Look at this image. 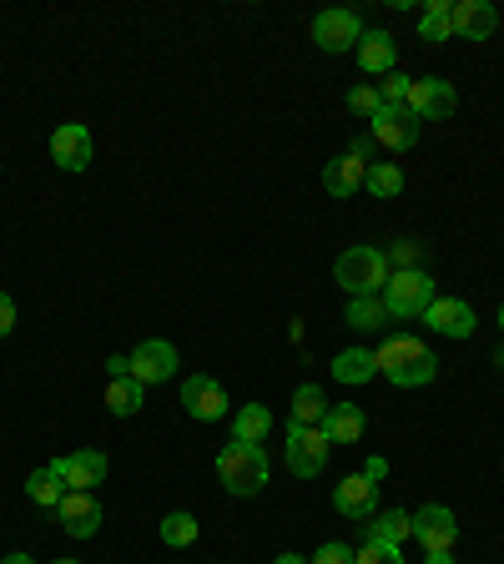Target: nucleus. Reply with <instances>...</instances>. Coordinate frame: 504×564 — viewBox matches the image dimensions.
I'll return each instance as SVG.
<instances>
[{
	"instance_id": "nucleus-1",
	"label": "nucleus",
	"mask_w": 504,
	"mask_h": 564,
	"mask_svg": "<svg viewBox=\"0 0 504 564\" xmlns=\"http://www.w3.org/2000/svg\"><path fill=\"white\" fill-rule=\"evenodd\" d=\"M333 277H338V288H344L348 298H379V292L388 288V257L379 248H348V252H338Z\"/></svg>"
},
{
	"instance_id": "nucleus-2",
	"label": "nucleus",
	"mask_w": 504,
	"mask_h": 564,
	"mask_svg": "<svg viewBox=\"0 0 504 564\" xmlns=\"http://www.w3.org/2000/svg\"><path fill=\"white\" fill-rule=\"evenodd\" d=\"M217 479H223V489L227 494H238V499H248V494H257V489L267 484V454H263V444H232L217 454Z\"/></svg>"
},
{
	"instance_id": "nucleus-3",
	"label": "nucleus",
	"mask_w": 504,
	"mask_h": 564,
	"mask_svg": "<svg viewBox=\"0 0 504 564\" xmlns=\"http://www.w3.org/2000/svg\"><path fill=\"white\" fill-rule=\"evenodd\" d=\"M429 302H434V277L429 273H388V288H384V308L388 317H424L429 313Z\"/></svg>"
},
{
	"instance_id": "nucleus-4",
	"label": "nucleus",
	"mask_w": 504,
	"mask_h": 564,
	"mask_svg": "<svg viewBox=\"0 0 504 564\" xmlns=\"http://www.w3.org/2000/svg\"><path fill=\"white\" fill-rule=\"evenodd\" d=\"M288 469L298 479H319L328 469V439L323 429H308V423H288Z\"/></svg>"
},
{
	"instance_id": "nucleus-5",
	"label": "nucleus",
	"mask_w": 504,
	"mask_h": 564,
	"mask_svg": "<svg viewBox=\"0 0 504 564\" xmlns=\"http://www.w3.org/2000/svg\"><path fill=\"white\" fill-rule=\"evenodd\" d=\"M404 106H409V111H413L419 121H444V117H454L459 96H454L449 81L419 76V81H409V96H404Z\"/></svg>"
},
{
	"instance_id": "nucleus-6",
	"label": "nucleus",
	"mask_w": 504,
	"mask_h": 564,
	"mask_svg": "<svg viewBox=\"0 0 504 564\" xmlns=\"http://www.w3.org/2000/svg\"><path fill=\"white\" fill-rule=\"evenodd\" d=\"M51 161L61 171H86V167H92V132H86L81 121L56 127V132H51Z\"/></svg>"
},
{
	"instance_id": "nucleus-7",
	"label": "nucleus",
	"mask_w": 504,
	"mask_h": 564,
	"mask_svg": "<svg viewBox=\"0 0 504 564\" xmlns=\"http://www.w3.org/2000/svg\"><path fill=\"white\" fill-rule=\"evenodd\" d=\"M333 504H338L344 519H363L369 525L373 514H379V484H373L369 473H348L344 484L333 489Z\"/></svg>"
},
{
	"instance_id": "nucleus-8",
	"label": "nucleus",
	"mask_w": 504,
	"mask_h": 564,
	"mask_svg": "<svg viewBox=\"0 0 504 564\" xmlns=\"http://www.w3.org/2000/svg\"><path fill=\"white\" fill-rule=\"evenodd\" d=\"M359 36H363V21L353 11H323L319 21H313V40H319L323 51H353L359 46Z\"/></svg>"
},
{
	"instance_id": "nucleus-9",
	"label": "nucleus",
	"mask_w": 504,
	"mask_h": 564,
	"mask_svg": "<svg viewBox=\"0 0 504 564\" xmlns=\"http://www.w3.org/2000/svg\"><path fill=\"white\" fill-rule=\"evenodd\" d=\"M373 142H384L388 152H409L419 142V117H413L409 106H384L373 117Z\"/></svg>"
},
{
	"instance_id": "nucleus-10",
	"label": "nucleus",
	"mask_w": 504,
	"mask_h": 564,
	"mask_svg": "<svg viewBox=\"0 0 504 564\" xmlns=\"http://www.w3.org/2000/svg\"><path fill=\"white\" fill-rule=\"evenodd\" d=\"M172 373H177V348L167 338H152L132 353V379L142 383V388L146 383H167Z\"/></svg>"
},
{
	"instance_id": "nucleus-11",
	"label": "nucleus",
	"mask_w": 504,
	"mask_h": 564,
	"mask_svg": "<svg viewBox=\"0 0 504 564\" xmlns=\"http://www.w3.org/2000/svg\"><path fill=\"white\" fill-rule=\"evenodd\" d=\"M51 469L67 479V489H86V494H92V489L107 479V454L81 448V454H61V459H51Z\"/></svg>"
},
{
	"instance_id": "nucleus-12",
	"label": "nucleus",
	"mask_w": 504,
	"mask_h": 564,
	"mask_svg": "<svg viewBox=\"0 0 504 564\" xmlns=\"http://www.w3.org/2000/svg\"><path fill=\"white\" fill-rule=\"evenodd\" d=\"M413 539H419L424 550H454V539H459L454 509H444V504H424V509L413 514Z\"/></svg>"
},
{
	"instance_id": "nucleus-13",
	"label": "nucleus",
	"mask_w": 504,
	"mask_h": 564,
	"mask_svg": "<svg viewBox=\"0 0 504 564\" xmlns=\"http://www.w3.org/2000/svg\"><path fill=\"white\" fill-rule=\"evenodd\" d=\"M449 26L459 40H490L494 26H500V11H494L490 0H459L449 11Z\"/></svg>"
},
{
	"instance_id": "nucleus-14",
	"label": "nucleus",
	"mask_w": 504,
	"mask_h": 564,
	"mask_svg": "<svg viewBox=\"0 0 504 564\" xmlns=\"http://www.w3.org/2000/svg\"><path fill=\"white\" fill-rule=\"evenodd\" d=\"M424 323L434 333H444V338H469V333L479 328L475 308L459 302V298H434V302H429V313H424Z\"/></svg>"
},
{
	"instance_id": "nucleus-15",
	"label": "nucleus",
	"mask_w": 504,
	"mask_h": 564,
	"mask_svg": "<svg viewBox=\"0 0 504 564\" xmlns=\"http://www.w3.org/2000/svg\"><path fill=\"white\" fill-rule=\"evenodd\" d=\"M56 514H61V529H67L71 539H92L96 529H101V504H96L86 489H71Z\"/></svg>"
},
{
	"instance_id": "nucleus-16",
	"label": "nucleus",
	"mask_w": 504,
	"mask_h": 564,
	"mask_svg": "<svg viewBox=\"0 0 504 564\" xmlns=\"http://www.w3.org/2000/svg\"><path fill=\"white\" fill-rule=\"evenodd\" d=\"M182 404H187V413L197 423H217L227 413V394H223V383H213V379H187L182 383Z\"/></svg>"
},
{
	"instance_id": "nucleus-17",
	"label": "nucleus",
	"mask_w": 504,
	"mask_h": 564,
	"mask_svg": "<svg viewBox=\"0 0 504 564\" xmlns=\"http://www.w3.org/2000/svg\"><path fill=\"white\" fill-rule=\"evenodd\" d=\"M419 358H429V348L419 338H409V333H394V338H384L379 348H373V368H379L384 379H394L398 368L419 363Z\"/></svg>"
},
{
	"instance_id": "nucleus-18",
	"label": "nucleus",
	"mask_w": 504,
	"mask_h": 564,
	"mask_svg": "<svg viewBox=\"0 0 504 564\" xmlns=\"http://www.w3.org/2000/svg\"><path fill=\"white\" fill-rule=\"evenodd\" d=\"M353 51H359V67L369 71V76H388V71H394V61H398V46H394V36H388V31H363Z\"/></svg>"
},
{
	"instance_id": "nucleus-19",
	"label": "nucleus",
	"mask_w": 504,
	"mask_h": 564,
	"mask_svg": "<svg viewBox=\"0 0 504 564\" xmlns=\"http://www.w3.org/2000/svg\"><path fill=\"white\" fill-rule=\"evenodd\" d=\"M323 439L328 444H359L363 433V408L359 404H328V413H323Z\"/></svg>"
},
{
	"instance_id": "nucleus-20",
	"label": "nucleus",
	"mask_w": 504,
	"mask_h": 564,
	"mask_svg": "<svg viewBox=\"0 0 504 564\" xmlns=\"http://www.w3.org/2000/svg\"><path fill=\"white\" fill-rule=\"evenodd\" d=\"M363 177H369V161H359L353 152L323 167V187H328L333 197H353V192L363 187Z\"/></svg>"
},
{
	"instance_id": "nucleus-21",
	"label": "nucleus",
	"mask_w": 504,
	"mask_h": 564,
	"mask_svg": "<svg viewBox=\"0 0 504 564\" xmlns=\"http://www.w3.org/2000/svg\"><path fill=\"white\" fill-rule=\"evenodd\" d=\"M26 494H31V504H40V509H61V499H67L71 489H67V479L46 464V469H36L26 479Z\"/></svg>"
},
{
	"instance_id": "nucleus-22",
	"label": "nucleus",
	"mask_w": 504,
	"mask_h": 564,
	"mask_svg": "<svg viewBox=\"0 0 504 564\" xmlns=\"http://www.w3.org/2000/svg\"><path fill=\"white\" fill-rule=\"evenodd\" d=\"M363 535H369V539H384V544H404V539L413 535V514H404V509L373 514L369 525H363Z\"/></svg>"
},
{
	"instance_id": "nucleus-23",
	"label": "nucleus",
	"mask_w": 504,
	"mask_h": 564,
	"mask_svg": "<svg viewBox=\"0 0 504 564\" xmlns=\"http://www.w3.org/2000/svg\"><path fill=\"white\" fill-rule=\"evenodd\" d=\"M323 413H328V394H323L319 383H303V388L292 394V423H308V429H319Z\"/></svg>"
},
{
	"instance_id": "nucleus-24",
	"label": "nucleus",
	"mask_w": 504,
	"mask_h": 564,
	"mask_svg": "<svg viewBox=\"0 0 504 564\" xmlns=\"http://www.w3.org/2000/svg\"><path fill=\"white\" fill-rule=\"evenodd\" d=\"M348 328H359V333H373V328H384L388 323V308L384 298H348V313H344Z\"/></svg>"
},
{
	"instance_id": "nucleus-25",
	"label": "nucleus",
	"mask_w": 504,
	"mask_h": 564,
	"mask_svg": "<svg viewBox=\"0 0 504 564\" xmlns=\"http://www.w3.org/2000/svg\"><path fill=\"white\" fill-rule=\"evenodd\" d=\"M379 368H373V353L369 348H348V353L333 358V379L338 383H369Z\"/></svg>"
},
{
	"instance_id": "nucleus-26",
	"label": "nucleus",
	"mask_w": 504,
	"mask_h": 564,
	"mask_svg": "<svg viewBox=\"0 0 504 564\" xmlns=\"http://www.w3.org/2000/svg\"><path fill=\"white\" fill-rule=\"evenodd\" d=\"M449 0H424V15H419V40H454V26H449Z\"/></svg>"
},
{
	"instance_id": "nucleus-27",
	"label": "nucleus",
	"mask_w": 504,
	"mask_h": 564,
	"mask_svg": "<svg viewBox=\"0 0 504 564\" xmlns=\"http://www.w3.org/2000/svg\"><path fill=\"white\" fill-rule=\"evenodd\" d=\"M267 429H273V413H267L263 404H248L238 419H232V439H238V444H263Z\"/></svg>"
},
{
	"instance_id": "nucleus-28",
	"label": "nucleus",
	"mask_w": 504,
	"mask_h": 564,
	"mask_svg": "<svg viewBox=\"0 0 504 564\" xmlns=\"http://www.w3.org/2000/svg\"><path fill=\"white\" fill-rule=\"evenodd\" d=\"M107 408L117 419H132L136 408H142V383L136 379H111L107 383Z\"/></svg>"
},
{
	"instance_id": "nucleus-29",
	"label": "nucleus",
	"mask_w": 504,
	"mask_h": 564,
	"mask_svg": "<svg viewBox=\"0 0 504 564\" xmlns=\"http://www.w3.org/2000/svg\"><path fill=\"white\" fill-rule=\"evenodd\" d=\"M363 187H369L373 197H398V192H404V171H398L394 161H373Z\"/></svg>"
},
{
	"instance_id": "nucleus-30",
	"label": "nucleus",
	"mask_w": 504,
	"mask_h": 564,
	"mask_svg": "<svg viewBox=\"0 0 504 564\" xmlns=\"http://www.w3.org/2000/svg\"><path fill=\"white\" fill-rule=\"evenodd\" d=\"M197 539V519L187 509H172L167 519H161V544H172V550H187Z\"/></svg>"
},
{
	"instance_id": "nucleus-31",
	"label": "nucleus",
	"mask_w": 504,
	"mask_h": 564,
	"mask_svg": "<svg viewBox=\"0 0 504 564\" xmlns=\"http://www.w3.org/2000/svg\"><path fill=\"white\" fill-rule=\"evenodd\" d=\"M348 111H353V117H379V111H384V96H379V86H353V92H348Z\"/></svg>"
},
{
	"instance_id": "nucleus-32",
	"label": "nucleus",
	"mask_w": 504,
	"mask_h": 564,
	"mask_svg": "<svg viewBox=\"0 0 504 564\" xmlns=\"http://www.w3.org/2000/svg\"><path fill=\"white\" fill-rule=\"evenodd\" d=\"M359 564H404V554H398V544H384V539H363Z\"/></svg>"
},
{
	"instance_id": "nucleus-33",
	"label": "nucleus",
	"mask_w": 504,
	"mask_h": 564,
	"mask_svg": "<svg viewBox=\"0 0 504 564\" xmlns=\"http://www.w3.org/2000/svg\"><path fill=\"white\" fill-rule=\"evenodd\" d=\"M419 252H424V248L404 237V242H394V248H388L384 257H388V267H398V273H413V267H419Z\"/></svg>"
},
{
	"instance_id": "nucleus-34",
	"label": "nucleus",
	"mask_w": 504,
	"mask_h": 564,
	"mask_svg": "<svg viewBox=\"0 0 504 564\" xmlns=\"http://www.w3.org/2000/svg\"><path fill=\"white\" fill-rule=\"evenodd\" d=\"M313 564H359V550H348V544H338V539H328L319 554H313Z\"/></svg>"
},
{
	"instance_id": "nucleus-35",
	"label": "nucleus",
	"mask_w": 504,
	"mask_h": 564,
	"mask_svg": "<svg viewBox=\"0 0 504 564\" xmlns=\"http://www.w3.org/2000/svg\"><path fill=\"white\" fill-rule=\"evenodd\" d=\"M409 81H413V76H394V71H388V76H384V86H379V96H384V106H404V96H409Z\"/></svg>"
},
{
	"instance_id": "nucleus-36",
	"label": "nucleus",
	"mask_w": 504,
	"mask_h": 564,
	"mask_svg": "<svg viewBox=\"0 0 504 564\" xmlns=\"http://www.w3.org/2000/svg\"><path fill=\"white\" fill-rule=\"evenodd\" d=\"M11 328H15V302L0 292V338H11Z\"/></svg>"
},
{
	"instance_id": "nucleus-37",
	"label": "nucleus",
	"mask_w": 504,
	"mask_h": 564,
	"mask_svg": "<svg viewBox=\"0 0 504 564\" xmlns=\"http://www.w3.org/2000/svg\"><path fill=\"white\" fill-rule=\"evenodd\" d=\"M107 373H111V379H132V358H127V353H111V358H107Z\"/></svg>"
},
{
	"instance_id": "nucleus-38",
	"label": "nucleus",
	"mask_w": 504,
	"mask_h": 564,
	"mask_svg": "<svg viewBox=\"0 0 504 564\" xmlns=\"http://www.w3.org/2000/svg\"><path fill=\"white\" fill-rule=\"evenodd\" d=\"M359 161H369V152H373V136H353V146H348Z\"/></svg>"
},
{
	"instance_id": "nucleus-39",
	"label": "nucleus",
	"mask_w": 504,
	"mask_h": 564,
	"mask_svg": "<svg viewBox=\"0 0 504 564\" xmlns=\"http://www.w3.org/2000/svg\"><path fill=\"white\" fill-rule=\"evenodd\" d=\"M363 473H369L373 484H379V479H384V473H388V464H384V459H369V464H363Z\"/></svg>"
},
{
	"instance_id": "nucleus-40",
	"label": "nucleus",
	"mask_w": 504,
	"mask_h": 564,
	"mask_svg": "<svg viewBox=\"0 0 504 564\" xmlns=\"http://www.w3.org/2000/svg\"><path fill=\"white\" fill-rule=\"evenodd\" d=\"M424 564H454V554H449V550H429Z\"/></svg>"
},
{
	"instance_id": "nucleus-41",
	"label": "nucleus",
	"mask_w": 504,
	"mask_h": 564,
	"mask_svg": "<svg viewBox=\"0 0 504 564\" xmlns=\"http://www.w3.org/2000/svg\"><path fill=\"white\" fill-rule=\"evenodd\" d=\"M273 564H313V560H303V554H278Z\"/></svg>"
},
{
	"instance_id": "nucleus-42",
	"label": "nucleus",
	"mask_w": 504,
	"mask_h": 564,
	"mask_svg": "<svg viewBox=\"0 0 504 564\" xmlns=\"http://www.w3.org/2000/svg\"><path fill=\"white\" fill-rule=\"evenodd\" d=\"M0 564H36V560H31V554H5Z\"/></svg>"
},
{
	"instance_id": "nucleus-43",
	"label": "nucleus",
	"mask_w": 504,
	"mask_h": 564,
	"mask_svg": "<svg viewBox=\"0 0 504 564\" xmlns=\"http://www.w3.org/2000/svg\"><path fill=\"white\" fill-rule=\"evenodd\" d=\"M51 564H81V560H51Z\"/></svg>"
},
{
	"instance_id": "nucleus-44",
	"label": "nucleus",
	"mask_w": 504,
	"mask_h": 564,
	"mask_svg": "<svg viewBox=\"0 0 504 564\" xmlns=\"http://www.w3.org/2000/svg\"><path fill=\"white\" fill-rule=\"evenodd\" d=\"M500 328H504V308H500Z\"/></svg>"
},
{
	"instance_id": "nucleus-45",
	"label": "nucleus",
	"mask_w": 504,
	"mask_h": 564,
	"mask_svg": "<svg viewBox=\"0 0 504 564\" xmlns=\"http://www.w3.org/2000/svg\"><path fill=\"white\" fill-rule=\"evenodd\" d=\"M494 363H504V353H500V358H494Z\"/></svg>"
}]
</instances>
